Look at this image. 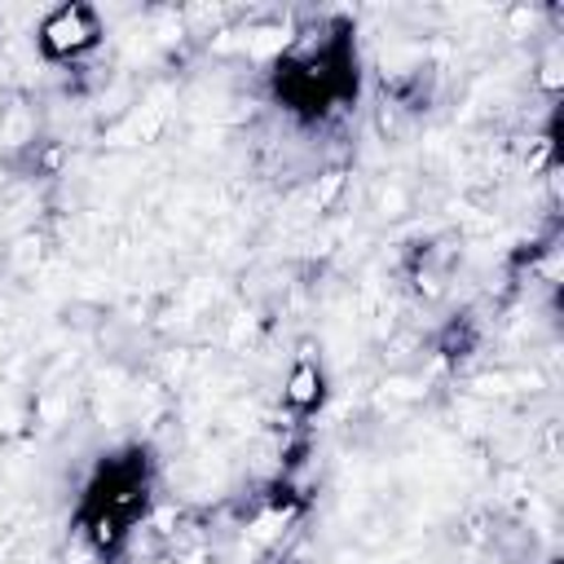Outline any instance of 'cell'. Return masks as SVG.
Masks as SVG:
<instances>
[{"mask_svg":"<svg viewBox=\"0 0 564 564\" xmlns=\"http://www.w3.org/2000/svg\"><path fill=\"white\" fill-rule=\"evenodd\" d=\"M93 18L88 9H57L48 22H44V44L48 48H84L93 44Z\"/></svg>","mask_w":564,"mask_h":564,"instance_id":"6da1fadb","label":"cell"}]
</instances>
